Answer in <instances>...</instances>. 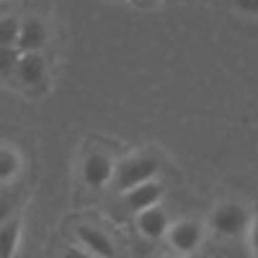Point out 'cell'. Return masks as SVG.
<instances>
[{"label":"cell","mask_w":258,"mask_h":258,"mask_svg":"<svg viewBox=\"0 0 258 258\" xmlns=\"http://www.w3.org/2000/svg\"><path fill=\"white\" fill-rule=\"evenodd\" d=\"M75 240L83 250H88L93 258H116V245L101 227L83 222L75 227Z\"/></svg>","instance_id":"5b68a950"},{"label":"cell","mask_w":258,"mask_h":258,"mask_svg":"<svg viewBox=\"0 0 258 258\" xmlns=\"http://www.w3.org/2000/svg\"><path fill=\"white\" fill-rule=\"evenodd\" d=\"M163 194H165V186H163L158 178H153V181H145V183H140V186H135V188L124 191L121 197H124V204L137 214V212H142V209H147V207L160 204Z\"/></svg>","instance_id":"ba28073f"},{"label":"cell","mask_w":258,"mask_h":258,"mask_svg":"<svg viewBox=\"0 0 258 258\" xmlns=\"http://www.w3.org/2000/svg\"><path fill=\"white\" fill-rule=\"evenodd\" d=\"M248 232H250V243H253V255L258 258V220L250 222V230Z\"/></svg>","instance_id":"e0dca14e"},{"label":"cell","mask_w":258,"mask_h":258,"mask_svg":"<svg viewBox=\"0 0 258 258\" xmlns=\"http://www.w3.org/2000/svg\"><path fill=\"white\" fill-rule=\"evenodd\" d=\"M250 222H253L250 209L238 202H225L220 207H214L212 217H209L212 230L222 235V238H240V235L250 230Z\"/></svg>","instance_id":"7a4b0ae2"},{"label":"cell","mask_w":258,"mask_h":258,"mask_svg":"<svg viewBox=\"0 0 258 258\" xmlns=\"http://www.w3.org/2000/svg\"><path fill=\"white\" fill-rule=\"evenodd\" d=\"M47 24L39 16H26L21 18L18 26V39H16V49L18 52H41L47 44Z\"/></svg>","instance_id":"8992f818"},{"label":"cell","mask_w":258,"mask_h":258,"mask_svg":"<svg viewBox=\"0 0 258 258\" xmlns=\"http://www.w3.org/2000/svg\"><path fill=\"white\" fill-rule=\"evenodd\" d=\"M142 3H147V0H142Z\"/></svg>","instance_id":"d6986e66"},{"label":"cell","mask_w":258,"mask_h":258,"mask_svg":"<svg viewBox=\"0 0 258 258\" xmlns=\"http://www.w3.org/2000/svg\"><path fill=\"white\" fill-rule=\"evenodd\" d=\"M114 165H116V160H114L109 153L93 150V153L85 155L83 168H80L83 183L91 186V188H103V186H109V183H111V176H114Z\"/></svg>","instance_id":"277c9868"},{"label":"cell","mask_w":258,"mask_h":258,"mask_svg":"<svg viewBox=\"0 0 258 258\" xmlns=\"http://www.w3.org/2000/svg\"><path fill=\"white\" fill-rule=\"evenodd\" d=\"M18 26H21L18 16H3L0 18V47H16Z\"/></svg>","instance_id":"7c38bea8"},{"label":"cell","mask_w":258,"mask_h":258,"mask_svg":"<svg viewBox=\"0 0 258 258\" xmlns=\"http://www.w3.org/2000/svg\"><path fill=\"white\" fill-rule=\"evenodd\" d=\"M178 258H186V255H178Z\"/></svg>","instance_id":"ac0fdd59"},{"label":"cell","mask_w":258,"mask_h":258,"mask_svg":"<svg viewBox=\"0 0 258 258\" xmlns=\"http://www.w3.org/2000/svg\"><path fill=\"white\" fill-rule=\"evenodd\" d=\"M158 173H160L158 158L147 155V153H137V155H129L114 165V176H111L109 186H114L119 194H124L129 188L145 183V181L158 178Z\"/></svg>","instance_id":"6da1fadb"},{"label":"cell","mask_w":258,"mask_h":258,"mask_svg":"<svg viewBox=\"0 0 258 258\" xmlns=\"http://www.w3.org/2000/svg\"><path fill=\"white\" fill-rule=\"evenodd\" d=\"M235 8L248 13V16H258V0H232Z\"/></svg>","instance_id":"9a60e30c"},{"label":"cell","mask_w":258,"mask_h":258,"mask_svg":"<svg viewBox=\"0 0 258 258\" xmlns=\"http://www.w3.org/2000/svg\"><path fill=\"white\" fill-rule=\"evenodd\" d=\"M11 217H16V199L11 194H0V225L8 222Z\"/></svg>","instance_id":"5bb4252c"},{"label":"cell","mask_w":258,"mask_h":258,"mask_svg":"<svg viewBox=\"0 0 258 258\" xmlns=\"http://www.w3.org/2000/svg\"><path fill=\"white\" fill-rule=\"evenodd\" d=\"M135 222H137L140 235H142V238H147V240H163L168 227H170V217H168V212L160 204L137 212V220Z\"/></svg>","instance_id":"52a82bcc"},{"label":"cell","mask_w":258,"mask_h":258,"mask_svg":"<svg viewBox=\"0 0 258 258\" xmlns=\"http://www.w3.org/2000/svg\"><path fill=\"white\" fill-rule=\"evenodd\" d=\"M24 85H39L47 78V59L41 52H21L16 73H13Z\"/></svg>","instance_id":"9c48e42d"},{"label":"cell","mask_w":258,"mask_h":258,"mask_svg":"<svg viewBox=\"0 0 258 258\" xmlns=\"http://www.w3.org/2000/svg\"><path fill=\"white\" fill-rule=\"evenodd\" d=\"M62 258H93V255L88 250H83L80 245H73V248H68V250L62 253Z\"/></svg>","instance_id":"2e32d148"},{"label":"cell","mask_w":258,"mask_h":258,"mask_svg":"<svg viewBox=\"0 0 258 258\" xmlns=\"http://www.w3.org/2000/svg\"><path fill=\"white\" fill-rule=\"evenodd\" d=\"M21 243V222L18 217H11L0 225V258H16Z\"/></svg>","instance_id":"30bf717a"},{"label":"cell","mask_w":258,"mask_h":258,"mask_svg":"<svg viewBox=\"0 0 258 258\" xmlns=\"http://www.w3.org/2000/svg\"><path fill=\"white\" fill-rule=\"evenodd\" d=\"M21 52L16 47H0V75H13Z\"/></svg>","instance_id":"4fadbf2b"},{"label":"cell","mask_w":258,"mask_h":258,"mask_svg":"<svg viewBox=\"0 0 258 258\" xmlns=\"http://www.w3.org/2000/svg\"><path fill=\"white\" fill-rule=\"evenodd\" d=\"M21 170V155L18 150L8 147V145H0V183H8L18 176Z\"/></svg>","instance_id":"8fae6325"},{"label":"cell","mask_w":258,"mask_h":258,"mask_svg":"<svg viewBox=\"0 0 258 258\" xmlns=\"http://www.w3.org/2000/svg\"><path fill=\"white\" fill-rule=\"evenodd\" d=\"M165 238H168V245L176 253L191 255V253H197V248L204 240V227L197 220H178V222H170Z\"/></svg>","instance_id":"3957f363"}]
</instances>
